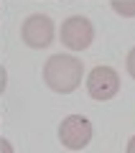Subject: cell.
Here are the masks:
<instances>
[{"label":"cell","mask_w":135,"mask_h":153,"mask_svg":"<svg viewBox=\"0 0 135 153\" xmlns=\"http://www.w3.org/2000/svg\"><path fill=\"white\" fill-rule=\"evenodd\" d=\"M0 148H3V151H5V153H10V151H13V146H10V143H8V140H0Z\"/></svg>","instance_id":"cell-8"},{"label":"cell","mask_w":135,"mask_h":153,"mask_svg":"<svg viewBox=\"0 0 135 153\" xmlns=\"http://www.w3.org/2000/svg\"><path fill=\"white\" fill-rule=\"evenodd\" d=\"M125 66H128V74L135 79V46L130 49V54H128V59H125Z\"/></svg>","instance_id":"cell-7"},{"label":"cell","mask_w":135,"mask_h":153,"mask_svg":"<svg viewBox=\"0 0 135 153\" xmlns=\"http://www.w3.org/2000/svg\"><path fill=\"white\" fill-rule=\"evenodd\" d=\"M82 74H84V64L71 54H54L46 64H43V82L51 92L69 94L82 84Z\"/></svg>","instance_id":"cell-1"},{"label":"cell","mask_w":135,"mask_h":153,"mask_svg":"<svg viewBox=\"0 0 135 153\" xmlns=\"http://www.w3.org/2000/svg\"><path fill=\"white\" fill-rule=\"evenodd\" d=\"M110 5H112V10L117 13V16L135 18V0H112Z\"/></svg>","instance_id":"cell-6"},{"label":"cell","mask_w":135,"mask_h":153,"mask_svg":"<svg viewBox=\"0 0 135 153\" xmlns=\"http://www.w3.org/2000/svg\"><path fill=\"white\" fill-rule=\"evenodd\" d=\"M128 153H135V135L130 138V143H128Z\"/></svg>","instance_id":"cell-9"},{"label":"cell","mask_w":135,"mask_h":153,"mask_svg":"<svg viewBox=\"0 0 135 153\" xmlns=\"http://www.w3.org/2000/svg\"><path fill=\"white\" fill-rule=\"evenodd\" d=\"M120 89V76L112 66H94L87 76V92L97 102H107L117 94Z\"/></svg>","instance_id":"cell-5"},{"label":"cell","mask_w":135,"mask_h":153,"mask_svg":"<svg viewBox=\"0 0 135 153\" xmlns=\"http://www.w3.org/2000/svg\"><path fill=\"white\" fill-rule=\"evenodd\" d=\"M21 38L31 49H46L54 41V21L43 13H33L23 21L21 26Z\"/></svg>","instance_id":"cell-4"},{"label":"cell","mask_w":135,"mask_h":153,"mask_svg":"<svg viewBox=\"0 0 135 153\" xmlns=\"http://www.w3.org/2000/svg\"><path fill=\"white\" fill-rule=\"evenodd\" d=\"M92 140V123L82 115H69L59 125V143L69 151H84Z\"/></svg>","instance_id":"cell-2"},{"label":"cell","mask_w":135,"mask_h":153,"mask_svg":"<svg viewBox=\"0 0 135 153\" xmlns=\"http://www.w3.org/2000/svg\"><path fill=\"white\" fill-rule=\"evenodd\" d=\"M94 38V26L87 16H69L61 23V44L71 51H84L89 49Z\"/></svg>","instance_id":"cell-3"}]
</instances>
